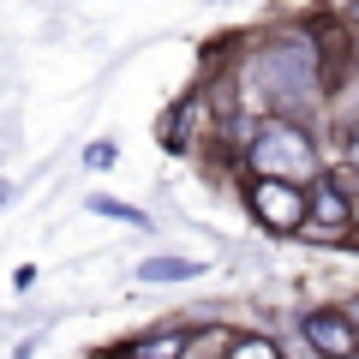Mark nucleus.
<instances>
[{
    "label": "nucleus",
    "instance_id": "1",
    "mask_svg": "<svg viewBox=\"0 0 359 359\" xmlns=\"http://www.w3.org/2000/svg\"><path fill=\"white\" fill-rule=\"evenodd\" d=\"M233 90L252 114H306L330 96V48L306 25L269 30L245 60H233Z\"/></svg>",
    "mask_w": 359,
    "mask_h": 359
},
{
    "label": "nucleus",
    "instance_id": "2",
    "mask_svg": "<svg viewBox=\"0 0 359 359\" xmlns=\"http://www.w3.org/2000/svg\"><path fill=\"white\" fill-rule=\"evenodd\" d=\"M245 168L252 174H269V180H318V144L311 132L299 126L294 114H257L252 138H245Z\"/></svg>",
    "mask_w": 359,
    "mask_h": 359
},
{
    "label": "nucleus",
    "instance_id": "3",
    "mask_svg": "<svg viewBox=\"0 0 359 359\" xmlns=\"http://www.w3.org/2000/svg\"><path fill=\"white\" fill-rule=\"evenodd\" d=\"M245 204H252L257 228H269V233H299L306 228V186H299V180L252 174L245 180Z\"/></svg>",
    "mask_w": 359,
    "mask_h": 359
},
{
    "label": "nucleus",
    "instance_id": "4",
    "mask_svg": "<svg viewBox=\"0 0 359 359\" xmlns=\"http://www.w3.org/2000/svg\"><path fill=\"white\" fill-rule=\"evenodd\" d=\"M353 228V198H347V186L335 174H318V186L306 192V228L311 240H341V233Z\"/></svg>",
    "mask_w": 359,
    "mask_h": 359
},
{
    "label": "nucleus",
    "instance_id": "5",
    "mask_svg": "<svg viewBox=\"0 0 359 359\" xmlns=\"http://www.w3.org/2000/svg\"><path fill=\"white\" fill-rule=\"evenodd\" d=\"M299 335H306V341L318 347L323 359L353 353V347H359V330H353V318H347L341 306H318V311H306V318H299Z\"/></svg>",
    "mask_w": 359,
    "mask_h": 359
},
{
    "label": "nucleus",
    "instance_id": "6",
    "mask_svg": "<svg viewBox=\"0 0 359 359\" xmlns=\"http://www.w3.org/2000/svg\"><path fill=\"white\" fill-rule=\"evenodd\" d=\"M186 341H192L186 330H150L138 341H126V353L132 359H186Z\"/></svg>",
    "mask_w": 359,
    "mask_h": 359
},
{
    "label": "nucleus",
    "instance_id": "7",
    "mask_svg": "<svg viewBox=\"0 0 359 359\" xmlns=\"http://www.w3.org/2000/svg\"><path fill=\"white\" fill-rule=\"evenodd\" d=\"M198 114H204V96L192 90V96H186V102H180L174 114L162 120V144H168V150H186V144H192V126H198Z\"/></svg>",
    "mask_w": 359,
    "mask_h": 359
},
{
    "label": "nucleus",
    "instance_id": "8",
    "mask_svg": "<svg viewBox=\"0 0 359 359\" xmlns=\"http://www.w3.org/2000/svg\"><path fill=\"white\" fill-rule=\"evenodd\" d=\"M198 264L192 257H144L138 264V282H192Z\"/></svg>",
    "mask_w": 359,
    "mask_h": 359
},
{
    "label": "nucleus",
    "instance_id": "9",
    "mask_svg": "<svg viewBox=\"0 0 359 359\" xmlns=\"http://www.w3.org/2000/svg\"><path fill=\"white\" fill-rule=\"evenodd\" d=\"M222 359H282V347L269 335H228V353Z\"/></svg>",
    "mask_w": 359,
    "mask_h": 359
},
{
    "label": "nucleus",
    "instance_id": "10",
    "mask_svg": "<svg viewBox=\"0 0 359 359\" xmlns=\"http://www.w3.org/2000/svg\"><path fill=\"white\" fill-rule=\"evenodd\" d=\"M84 204L96 210V216H114V222H126V228H144V222H150V216H144V210L120 204V198H102V192H96V198H84Z\"/></svg>",
    "mask_w": 359,
    "mask_h": 359
},
{
    "label": "nucleus",
    "instance_id": "11",
    "mask_svg": "<svg viewBox=\"0 0 359 359\" xmlns=\"http://www.w3.org/2000/svg\"><path fill=\"white\" fill-rule=\"evenodd\" d=\"M114 144H108V138H96V144H90V150H84V168H96V174H102V168H114Z\"/></svg>",
    "mask_w": 359,
    "mask_h": 359
},
{
    "label": "nucleus",
    "instance_id": "12",
    "mask_svg": "<svg viewBox=\"0 0 359 359\" xmlns=\"http://www.w3.org/2000/svg\"><path fill=\"white\" fill-rule=\"evenodd\" d=\"M341 311H347V318H353V330H359V299H347V306H341Z\"/></svg>",
    "mask_w": 359,
    "mask_h": 359
},
{
    "label": "nucleus",
    "instance_id": "13",
    "mask_svg": "<svg viewBox=\"0 0 359 359\" xmlns=\"http://www.w3.org/2000/svg\"><path fill=\"white\" fill-rule=\"evenodd\" d=\"M347 18H353V30H359V0H353V6H347Z\"/></svg>",
    "mask_w": 359,
    "mask_h": 359
},
{
    "label": "nucleus",
    "instance_id": "14",
    "mask_svg": "<svg viewBox=\"0 0 359 359\" xmlns=\"http://www.w3.org/2000/svg\"><path fill=\"white\" fill-rule=\"evenodd\" d=\"M6 198H13V186H6V180H0V204H6Z\"/></svg>",
    "mask_w": 359,
    "mask_h": 359
},
{
    "label": "nucleus",
    "instance_id": "15",
    "mask_svg": "<svg viewBox=\"0 0 359 359\" xmlns=\"http://www.w3.org/2000/svg\"><path fill=\"white\" fill-rule=\"evenodd\" d=\"M353 66H359V30H353Z\"/></svg>",
    "mask_w": 359,
    "mask_h": 359
},
{
    "label": "nucleus",
    "instance_id": "16",
    "mask_svg": "<svg viewBox=\"0 0 359 359\" xmlns=\"http://www.w3.org/2000/svg\"><path fill=\"white\" fill-rule=\"evenodd\" d=\"M335 359H359V347H353V353H335Z\"/></svg>",
    "mask_w": 359,
    "mask_h": 359
},
{
    "label": "nucleus",
    "instance_id": "17",
    "mask_svg": "<svg viewBox=\"0 0 359 359\" xmlns=\"http://www.w3.org/2000/svg\"><path fill=\"white\" fill-rule=\"evenodd\" d=\"M120 359H132V353H120Z\"/></svg>",
    "mask_w": 359,
    "mask_h": 359
}]
</instances>
